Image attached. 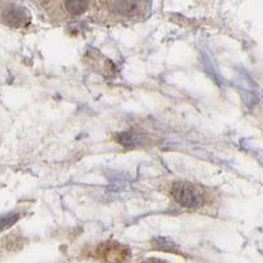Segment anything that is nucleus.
<instances>
[{
    "instance_id": "f257e3e1",
    "label": "nucleus",
    "mask_w": 263,
    "mask_h": 263,
    "mask_svg": "<svg viewBox=\"0 0 263 263\" xmlns=\"http://www.w3.org/2000/svg\"><path fill=\"white\" fill-rule=\"evenodd\" d=\"M171 195L178 204L185 208H197L203 204V195L189 182H175L171 187Z\"/></svg>"
},
{
    "instance_id": "f03ea898",
    "label": "nucleus",
    "mask_w": 263,
    "mask_h": 263,
    "mask_svg": "<svg viewBox=\"0 0 263 263\" xmlns=\"http://www.w3.org/2000/svg\"><path fill=\"white\" fill-rule=\"evenodd\" d=\"M141 4L142 3H138V2H111L108 3V6L116 13L123 16H132L138 12Z\"/></svg>"
},
{
    "instance_id": "7ed1b4c3",
    "label": "nucleus",
    "mask_w": 263,
    "mask_h": 263,
    "mask_svg": "<svg viewBox=\"0 0 263 263\" xmlns=\"http://www.w3.org/2000/svg\"><path fill=\"white\" fill-rule=\"evenodd\" d=\"M63 6L66 7V9L69 11L71 15H82L88 9L90 3L88 2H65Z\"/></svg>"
},
{
    "instance_id": "20e7f679",
    "label": "nucleus",
    "mask_w": 263,
    "mask_h": 263,
    "mask_svg": "<svg viewBox=\"0 0 263 263\" xmlns=\"http://www.w3.org/2000/svg\"><path fill=\"white\" fill-rule=\"evenodd\" d=\"M116 141L120 145H123L125 147L136 146L138 144V137L130 132H124V133H119L116 135Z\"/></svg>"
},
{
    "instance_id": "39448f33",
    "label": "nucleus",
    "mask_w": 263,
    "mask_h": 263,
    "mask_svg": "<svg viewBox=\"0 0 263 263\" xmlns=\"http://www.w3.org/2000/svg\"><path fill=\"white\" fill-rule=\"evenodd\" d=\"M18 220V213H7V215L0 217V230H4L6 228H9L11 225L15 224Z\"/></svg>"
},
{
    "instance_id": "423d86ee",
    "label": "nucleus",
    "mask_w": 263,
    "mask_h": 263,
    "mask_svg": "<svg viewBox=\"0 0 263 263\" xmlns=\"http://www.w3.org/2000/svg\"><path fill=\"white\" fill-rule=\"evenodd\" d=\"M144 263H164L162 260H157V259H150V260H145Z\"/></svg>"
}]
</instances>
